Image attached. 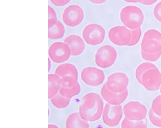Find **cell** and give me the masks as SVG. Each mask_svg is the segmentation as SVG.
I'll list each match as a JSON object with an SVG mask.
<instances>
[{
    "mask_svg": "<svg viewBox=\"0 0 161 128\" xmlns=\"http://www.w3.org/2000/svg\"><path fill=\"white\" fill-rule=\"evenodd\" d=\"M65 33V28L60 21H57L54 25L49 27L48 38L51 40L61 39Z\"/></svg>",
    "mask_w": 161,
    "mask_h": 128,
    "instance_id": "d6986e66",
    "label": "cell"
},
{
    "mask_svg": "<svg viewBox=\"0 0 161 128\" xmlns=\"http://www.w3.org/2000/svg\"><path fill=\"white\" fill-rule=\"evenodd\" d=\"M123 112L128 120L139 121L145 119L147 110L142 104L136 101H131L124 106Z\"/></svg>",
    "mask_w": 161,
    "mask_h": 128,
    "instance_id": "8fae6325",
    "label": "cell"
},
{
    "mask_svg": "<svg viewBox=\"0 0 161 128\" xmlns=\"http://www.w3.org/2000/svg\"><path fill=\"white\" fill-rule=\"evenodd\" d=\"M78 83H79L78 79L71 76H67L61 78V87H72Z\"/></svg>",
    "mask_w": 161,
    "mask_h": 128,
    "instance_id": "603a6c76",
    "label": "cell"
},
{
    "mask_svg": "<svg viewBox=\"0 0 161 128\" xmlns=\"http://www.w3.org/2000/svg\"><path fill=\"white\" fill-rule=\"evenodd\" d=\"M120 18L124 26L131 30L140 28L143 23L144 16L138 6L127 5L121 9Z\"/></svg>",
    "mask_w": 161,
    "mask_h": 128,
    "instance_id": "277c9868",
    "label": "cell"
},
{
    "mask_svg": "<svg viewBox=\"0 0 161 128\" xmlns=\"http://www.w3.org/2000/svg\"><path fill=\"white\" fill-rule=\"evenodd\" d=\"M48 14H49L48 27H50L54 25L56 22L58 21L55 11L50 6L48 7Z\"/></svg>",
    "mask_w": 161,
    "mask_h": 128,
    "instance_id": "4316f807",
    "label": "cell"
},
{
    "mask_svg": "<svg viewBox=\"0 0 161 128\" xmlns=\"http://www.w3.org/2000/svg\"><path fill=\"white\" fill-rule=\"evenodd\" d=\"M55 74L59 77L71 76L78 79V70L74 65L70 63H64L60 65L56 69Z\"/></svg>",
    "mask_w": 161,
    "mask_h": 128,
    "instance_id": "2e32d148",
    "label": "cell"
},
{
    "mask_svg": "<svg viewBox=\"0 0 161 128\" xmlns=\"http://www.w3.org/2000/svg\"><path fill=\"white\" fill-rule=\"evenodd\" d=\"M149 119L152 124L155 127L161 128V116L155 114L152 110L149 113Z\"/></svg>",
    "mask_w": 161,
    "mask_h": 128,
    "instance_id": "484cf974",
    "label": "cell"
},
{
    "mask_svg": "<svg viewBox=\"0 0 161 128\" xmlns=\"http://www.w3.org/2000/svg\"><path fill=\"white\" fill-rule=\"evenodd\" d=\"M147 123L144 121H132L125 118L121 122V128H147Z\"/></svg>",
    "mask_w": 161,
    "mask_h": 128,
    "instance_id": "7402d4cb",
    "label": "cell"
},
{
    "mask_svg": "<svg viewBox=\"0 0 161 128\" xmlns=\"http://www.w3.org/2000/svg\"><path fill=\"white\" fill-rule=\"evenodd\" d=\"M89 1L95 4H101L106 2L107 0H89Z\"/></svg>",
    "mask_w": 161,
    "mask_h": 128,
    "instance_id": "4dcf8cb0",
    "label": "cell"
},
{
    "mask_svg": "<svg viewBox=\"0 0 161 128\" xmlns=\"http://www.w3.org/2000/svg\"><path fill=\"white\" fill-rule=\"evenodd\" d=\"M48 54L52 61L61 63L69 59L71 53L69 47L65 43L57 42L51 44L48 50Z\"/></svg>",
    "mask_w": 161,
    "mask_h": 128,
    "instance_id": "7c38bea8",
    "label": "cell"
},
{
    "mask_svg": "<svg viewBox=\"0 0 161 128\" xmlns=\"http://www.w3.org/2000/svg\"><path fill=\"white\" fill-rule=\"evenodd\" d=\"M141 54L145 60L155 62L161 56V33L150 29L145 33L141 43Z\"/></svg>",
    "mask_w": 161,
    "mask_h": 128,
    "instance_id": "3957f363",
    "label": "cell"
},
{
    "mask_svg": "<svg viewBox=\"0 0 161 128\" xmlns=\"http://www.w3.org/2000/svg\"><path fill=\"white\" fill-rule=\"evenodd\" d=\"M123 115L120 105H112L107 104L102 114L103 121L107 126L115 127L119 124Z\"/></svg>",
    "mask_w": 161,
    "mask_h": 128,
    "instance_id": "9c48e42d",
    "label": "cell"
},
{
    "mask_svg": "<svg viewBox=\"0 0 161 128\" xmlns=\"http://www.w3.org/2000/svg\"><path fill=\"white\" fill-rule=\"evenodd\" d=\"M48 97L49 99L53 97L59 92L61 87V78L55 74L48 75Z\"/></svg>",
    "mask_w": 161,
    "mask_h": 128,
    "instance_id": "ac0fdd59",
    "label": "cell"
},
{
    "mask_svg": "<svg viewBox=\"0 0 161 128\" xmlns=\"http://www.w3.org/2000/svg\"><path fill=\"white\" fill-rule=\"evenodd\" d=\"M153 15L155 18L161 22V1L157 3L154 8Z\"/></svg>",
    "mask_w": 161,
    "mask_h": 128,
    "instance_id": "83f0119b",
    "label": "cell"
},
{
    "mask_svg": "<svg viewBox=\"0 0 161 128\" xmlns=\"http://www.w3.org/2000/svg\"><path fill=\"white\" fill-rule=\"evenodd\" d=\"M71 0H50V2L54 5L57 6H62L66 5Z\"/></svg>",
    "mask_w": 161,
    "mask_h": 128,
    "instance_id": "f1b7e54d",
    "label": "cell"
},
{
    "mask_svg": "<svg viewBox=\"0 0 161 128\" xmlns=\"http://www.w3.org/2000/svg\"><path fill=\"white\" fill-rule=\"evenodd\" d=\"M81 80L87 85L97 87L105 80L104 72L95 67H89L83 69L80 74Z\"/></svg>",
    "mask_w": 161,
    "mask_h": 128,
    "instance_id": "30bf717a",
    "label": "cell"
},
{
    "mask_svg": "<svg viewBox=\"0 0 161 128\" xmlns=\"http://www.w3.org/2000/svg\"><path fill=\"white\" fill-rule=\"evenodd\" d=\"M66 128H89L88 122L82 119L79 113L70 114L65 123Z\"/></svg>",
    "mask_w": 161,
    "mask_h": 128,
    "instance_id": "e0dca14e",
    "label": "cell"
},
{
    "mask_svg": "<svg viewBox=\"0 0 161 128\" xmlns=\"http://www.w3.org/2000/svg\"><path fill=\"white\" fill-rule=\"evenodd\" d=\"M105 29L101 25L95 23L89 24L82 32L83 40L88 44L95 46L101 44L105 40Z\"/></svg>",
    "mask_w": 161,
    "mask_h": 128,
    "instance_id": "8992f818",
    "label": "cell"
},
{
    "mask_svg": "<svg viewBox=\"0 0 161 128\" xmlns=\"http://www.w3.org/2000/svg\"><path fill=\"white\" fill-rule=\"evenodd\" d=\"M48 128H59V127H58L56 125H54V124H50L48 125Z\"/></svg>",
    "mask_w": 161,
    "mask_h": 128,
    "instance_id": "d6a6232c",
    "label": "cell"
},
{
    "mask_svg": "<svg viewBox=\"0 0 161 128\" xmlns=\"http://www.w3.org/2000/svg\"><path fill=\"white\" fill-rule=\"evenodd\" d=\"M103 110L104 102L100 96L96 93H90L83 97L79 113L87 122H94L101 117Z\"/></svg>",
    "mask_w": 161,
    "mask_h": 128,
    "instance_id": "7a4b0ae2",
    "label": "cell"
},
{
    "mask_svg": "<svg viewBox=\"0 0 161 128\" xmlns=\"http://www.w3.org/2000/svg\"><path fill=\"white\" fill-rule=\"evenodd\" d=\"M80 84L78 83L72 87L65 88L61 87L58 93L63 96V97L71 99V98L80 94Z\"/></svg>",
    "mask_w": 161,
    "mask_h": 128,
    "instance_id": "ffe728a7",
    "label": "cell"
},
{
    "mask_svg": "<svg viewBox=\"0 0 161 128\" xmlns=\"http://www.w3.org/2000/svg\"><path fill=\"white\" fill-rule=\"evenodd\" d=\"M151 110L155 114L161 116V95L155 97L153 100Z\"/></svg>",
    "mask_w": 161,
    "mask_h": 128,
    "instance_id": "d4e9b609",
    "label": "cell"
},
{
    "mask_svg": "<svg viewBox=\"0 0 161 128\" xmlns=\"http://www.w3.org/2000/svg\"><path fill=\"white\" fill-rule=\"evenodd\" d=\"M131 40L128 46H135L139 42L141 36V28L131 29Z\"/></svg>",
    "mask_w": 161,
    "mask_h": 128,
    "instance_id": "cb8c5ba5",
    "label": "cell"
},
{
    "mask_svg": "<svg viewBox=\"0 0 161 128\" xmlns=\"http://www.w3.org/2000/svg\"><path fill=\"white\" fill-rule=\"evenodd\" d=\"M124 1L129 3H141L142 0H123Z\"/></svg>",
    "mask_w": 161,
    "mask_h": 128,
    "instance_id": "1f68e13d",
    "label": "cell"
},
{
    "mask_svg": "<svg viewBox=\"0 0 161 128\" xmlns=\"http://www.w3.org/2000/svg\"><path fill=\"white\" fill-rule=\"evenodd\" d=\"M117 58V52L110 45H104L96 51L94 61L96 66L102 69L111 67Z\"/></svg>",
    "mask_w": 161,
    "mask_h": 128,
    "instance_id": "5b68a950",
    "label": "cell"
},
{
    "mask_svg": "<svg viewBox=\"0 0 161 128\" xmlns=\"http://www.w3.org/2000/svg\"><path fill=\"white\" fill-rule=\"evenodd\" d=\"M129 79L125 73L116 72L110 75L106 83L107 88L111 92L121 93L127 90Z\"/></svg>",
    "mask_w": 161,
    "mask_h": 128,
    "instance_id": "4fadbf2b",
    "label": "cell"
},
{
    "mask_svg": "<svg viewBox=\"0 0 161 128\" xmlns=\"http://www.w3.org/2000/svg\"><path fill=\"white\" fill-rule=\"evenodd\" d=\"M68 45L72 56H78L81 54L85 49V44L82 39L79 35H70L65 38L64 41Z\"/></svg>",
    "mask_w": 161,
    "mask_h": 128,
    "instance_id": "9a60e30c",
    "label": "cell"
},
{
    "mask_svg": "<svg viewBox=\"0 0 161 128\" xmlns=\"http://www.w3.org/2000/svg\"><path fill=\"white\" fill-rule=\"evenodd\" d=\"M101 95L108 104L112 105H120L127 98L128 92L127 89L121 93H115L111 92L107 88L106 84L101 89Z\"/></svg>",
    "mask_w": 161,
    "mask_h": 128,
    "instance_id": "5bb4252c",
    "label": "cell"
},
{
    "mask_svg": "<svg viewBox=\"0 0 161 128\" xmlns=\"http://www.w3.org/2000/svg\"><path fill=\"white\" fill-rule=\"evenodd\" d=\"M84 18V13L80 6L71 4L64 10L62 20L64 24L70 27H75L80 25Z\"/></svg>",
    "mask_w": 161,
    "mask_h": 128,
    "instance_id": "52a82bcc",
    "label": "cell"
},
{
    "mask_svg": "<svg viewBox=\"0 0 161 128\" xmlns=\"http://www.w3.org/2000/svg\"><path fill=\"white\" fill-rule=\"evenodd\" d=\"M50 100L51 103L56 108L64 109L68 106L71 99L63 97L58 93L54 96L50 98Z\"/></svg>",
    "mask_w": 161,
    "mask_h": 128,
    "instance_id": "44dd1931",
    "label": "cell"
},
{
    "mask_svg": "<svg viewBox=\"0 0 161 128\" xmlns=\"http://www.w3.org/2000/svg\"><path fill=\"white\" fill-rule=\"evenodd\" d=\"M160 93H161V89H160Z\"/></svg>",
    "mask_w": 161,
    "mask_h": 128,
    "instance_id": "836d02e7",
    "label": "cell"
},
{
    "mask_svg": "<svg viewBox=\"0 0 161 128\" xmlns=\"http://www.w3.org/2000/svg\"><path fill=\"white\" fill-rule=\"evenodd\" d=\"M158 0H142L140 3L141 4L145 5H151L156 3Z\"/></svg>",
    "mask_w": 161,
    "mask_h": 128,
    "instance_id": "f546056e",
    "label": "cell"
},
{
    "mask_svg": "<svg viewBox=\"0 0 161 128\" xmlns=\"http://www.w3.org/2000/svg\"><path fill=\"white\" fill-rule=\"evenodd\" d=\"M109 40L118 46H127L131 40V30L125 26H117L109 30Z\"/></svg>",
    "mask_w": 161,
    "mask_h": 128,
    "instance_id": "ba28073f",
    "label": "cell"
},
{
    "mask_svg": "<svg viewBox=\"0 0 161 128\" xmlns=\"http://www.w3.org/2000/svg\"><path fill=\"white\" fill-rule=\"evenodd\" d=\"M136 79L147 91H157L161 86V73L155 65L144 62L137 67L135 72Z\"/></svg>",
    "mask_w": 161,
    "mask_h": 128,
    "instance_id": "6da1fadb",
    "label": "cell"
}]
</instances>
